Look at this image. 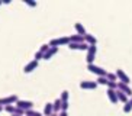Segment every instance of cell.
Returning <instances> with one entry per match:
<instances>
[{"instance_id":"e575fe53","label":"cell","mask_w":132,"mask_h":116,"mask_svg":"<svg viewBox=\"0 0 132 116\" xmlns=\"http://www.w3.org/2000/svg\"><path fill=\"white\" fill-rule=\"evenodd\" d=\"M129 102H131V103H132V97H131V99H129Z\"/></svg>"},{"instance_id":"4fadbf2b","label":"cell","mask_w":132,"mask_h":116,"mask_svg":"<svg viewBox=\"0 0 132 116\" xmlns=\"http://www.w3.org/2000/svg\"><path fill=\"white\" fill-rule=\"evenodd\" d=\"M58 49H60V48H57V46H51L50 49H48V52L44 54V60H47V61H48V60H51V58L58 52Z\"/></svg>"},{"instance_id":"9c48e42d","label":"cell","mask_w":132,"mask_h":116,"mask_svg":"<svg viewBox=\"0 0 132 116\" xmlns=\"http://www.w3.org/2000/svg\"><path fill=\"white\" fill-rule=\"evenodd\" d=\"M38 64H39V61H36V60H32V61H29L26 64V65L23 67V73L25 74H29V73H32L34 70H36V67H38Z\"/></svg>"},{"instance_id":"4316f807","label":"cell","mask_w":132,"mask_h":116,"mask_svg":"<svg viewBox=\"0 0 132 116\" xmlns=\"http://www.w3.org/2000/svg\"><path fill=\"white\" fill-rule=\"evenodd\" d=\"M34 60H36V61H39V60H44V54L41 52V51H36L35 55H34Z\"/></svg>"},{"instance_id":"f1b7e54d","label":"cell","mask_w":132,"mask_h":116,"mask_svg":"<svg viewBox=\"0 0 132 116\" xmlns=\"http://www.w3.org/2000/svg\"><path fill=\"white\" fill-rule=\"evenodd\" d=\"M58 116H68V113H67V112H60Z\"/></svg>"},{"instance_id":"ba28073f","label":"cell","mask_w":132,"mask_h":116,"mask_svg":"<svg viewBox=\"0 0 132 116\" xmlns=\"http://www.w3.org/2000/svg\"><path fill=\"white\" fill-rule=\"evenodd\" d=\"M68 48L73 51H86L87 52V49H89V45L86 42L83 44H74V42H70V45H68Z\"/></svg>"},{"instance_id":"3957f363","label":"cell","mask_w":132,"mask_h":116,"mask_svg":"<svg viewBox=\"0 0 132 116\" xmlns=\"http://www.w3.org/2000/svg\"><path fill=\"white\" fill-rule=\"evenodd\" d=\"M19 100V97L16 94H10L6 97H0V106H10V104H16V102Z\"/></svg>"},{"instance_id":"d4e9b609","label":"cell","mask_w":132,"mask_h":116,"mask_svg":"<svg viewBox=\"0 0 132 116\" xmlns=\"http://www.w3.org/2000/svg\"><path fill=\"white\" fill-rule=\"evenodd\" d=\"M51 46L50 44H44V45H41V48H39V51L42 52V54H45V52H48V49H50Z\"/></svg>"},{"instance_id":"8992f818","label":"cell","mask_w":132,"mask_h":116,"mask_svg":"<svg viewBox=\"0 0 132 116\" xmlns=\"http://www.w3.org/2000/svg\"><path fill=\"white\" fill-rule=\"evenodd\" d=\"M116 76H118V80H119L120 83H125V84H129V83H131V78H129V76L125 73L123 70L118 68V70H116Z\"/></svg>"},{"instance_id":"836d02e7","label":"cell","mask_w":132,"mask_h":116,"mask_svg":"<svg viewBox=\"0 0 132 116\" xmlns=\"http://www.w3.org/2000/svg\"><path fill=\"white\" fill-rule=\"evenodd\" d=\"M10 116H20V115H10Z\"/></svg>"},{"instance_id":"ffe728a7","label":"cell","mask_w":132,"mask_h":116,"mask_svg":"<svg viewBox=\"0 0 132 116\" xmlns=\"http://www.w3.org/2000/svg\"><path fill=\"white\" fill-rule=\"evenodd\" d=\"M96 83H97V86H99V84H102V86H108L109 80H108V77H106V76H103V77H97Z\"/></svg>"},{"instance_id":"484cf974","label":"cell","mask_w":132,"mask_h":116,"mask_svg":"<svg viewBox=\"0 0 132 116\" xmlns=\"http://www.w3.org/2000/svg\"><path fill=\"white\" fill-rule=\"evenodd\" d=\"M23 2H25V4L29 6V7H36V6H38V3L34 2V0H23Z\"/></svg>"},{"instance_id":"cb8c5ba5","label":"cell","mask_w":132,"mask_h":116,"mask_svg":"<svg viewBox=\"0 0 132 116\" xmlns=\"http://www.w3.org/2000/svg\"><path fill=\"white\" fill-rule=\"evenodd\" d=\"M123 112H125V113L132 112V103H131V102H126V103L123 104Z\"/></svg>"},{"instance_id":"277c9868","label":"cell","mask_w":132,"mask_h":116,"mask_svg":"<svg viewBox=\"0 0 132 116\" xmlns=\"http://www.w3.org/2000/svg\"><path fill=\"white\" fill-rule=\"evenodd\" d=\"M96 52H97V46L96 45H89L87 49V55H86V61L87 64H94V58H96Z\"/></svg>"},{"instance_id":"7402d4cb","label":"cell","mask_w":132,"mask_h":116,"mask_svg":"<svg viewBox=\"0 0 132 116\" xmlns=\"http://www.w3.org/2000/svg\"><path fill=\"white\" fill-rule=\"evenodd\" d=\"M25 116H44V113H39L36 110H34V109H31V110H26L25 112Z\"/></svg>"},{"instance_id":"7a4b0ae2","label":"cell","mask_w":132,"mask_h":116,"mask_svg":"<svg viewBox=\"0 0 132 116\" xmlns=\"http://www.w3.org/2000/svg\"><path fill=\"white\" fill-rule=\"evenodd\" d=\"M87 70H89L90 73L96 74L97 77H103V76H108V71L105 68H102V67L96 65V64H87Z\"/></svg>"},{"instance_id":"30bf717a","label":"cell","mask_w":132,"mask_h":116,"mask_svg":"<svg viewBox=\"0 0 132 116\" xmlns=\"http://www.w3.org/2000/svg\"><path fill=\"white\" fill-rule=\"evenodd\" d=\"M118 90H120L122 93H125L126 96H131L132 97V89L129 87V84H125V83H120V81H118Z\"/></svg>"},{"instance_id":"f546056e","label":"cell","mask_w":132,"mask_h":116,"mask_svg":"<svg viewBox=\"0 0 132 116\" xmlns=\"http://www.w3.org/2000/svg\"><path fill=\"white\" fill-rule=\"evenodd\" d=\"M3 4H10V0H3Z\"/></svg>"},{"instance_id":"2e32d148","label":"cell","mask_w":132,"mask_h":116,"mask_svg":"<svg viewBox=\"0 0 132 116\" xmlns=\"http://www.w3.org/2000/svg\"><path fill=\"white\" fill-rule=\"evenodd\" d=\"M70 42H74V44H83L84 42V36H81V35H71L70 36Z\"/></svg>"},{"instance_id":"4dcf8cb0","label":"cell","mask_w":132,"mask_h":116,"mask_svg":"<svg viewBox=\"0 0 132 116\" xmlns=\"http://www.w3.org/2000/svg\"><path fill=\"white\" fill-rule=\"evenodd\" d=\"M51 116H58V113H52V115H51Z\"/></svg>"},{"instance_id":"9a60e30c","label":"cell","mask_w":132,"mask_h":116,"mask_svg":"<svg viewBox=\"0 0 132 116\" xmlns=\"http://www.w3.org/2000/svg\"><path fill=\"white\" fill-rule=\"evenodd\" d=\"M52 113H54L52 103H45V106H44V116H51Z\"/></svg>"},{"instance_id":"7c38bea8","label":"cell","mask_w":132,"mask_h":116,"mask_svg":"<svg viewBox=\"0 0 132 116\" xmlns=\"http://www.w3.org/2000/svg\"><path fill=\"white\" fill-rule=\"evenodd\" d=\"M106 94H108V99H109V102L110 103H118V96H116V90H110V89H108V92H106Z\"/></svg>"},{"instance_id":"d6986e66","label":"cell","mask_w":132,"mask_h":116,"mask_svg":"<svg viewBox=\"0 0 132 116\" xmlns=\"http://www.w3.org/2000/svg\"><path fill=\"white\" fill-rule=\"evenodd\" d=\"M4 110H6L7 113H10V115H16L18 107H16L15 104H10V106H4Z\"/></svg>"},{"instance_id":"5bb4252c","label":"cell","mask_w":132,"mask_h":116,"mask_svg":"<svg viewBox=\"0 0 132 116\" xmlns=\"http://www.w3.org/2000/svg\"><path fill=\"white\" fill-rule=\"evenodd\" d=\"M84 42L87 44V45H97V38L92 34H87L84 36Z\"/></svg>"},{"instance_id":"603a6c76","label":"cell","mask_w":132,"mask_h":116,"mask_svg":"<svg viewBox=\"0 0 132 116\" xmlns=\"http://www.w3.org/2000/svg\"><path fill=\"white\" fill-rule=\"evenodd\" d=\"M108 80L109 81H113V83H118V76H116V73H108Z\"/></svg>"},{"instance_id":"5b68a950","label":"cell","mask_w":132,"mask_h":116,"mask_svg":"<svg viewBox=\"0 0 132 116\" xmlns=\"http://www.w3.org/2000/svg\"><path fill=\"white\" fill-rule=\"evenodd\" d=\"M15 106L26 112V110H31V109L34 107V102H31V100H22V99H19V100L16 102Z\"/></svg>"},{"instance_id":"6da1fadb","label":"cell","mask_w":132,"mask_h":116,"mask_svg":"<svg viewBox=\"0 0 132 116\" xmlns=\"http://www.w3.org/2000/svg\"><path fill=\"white\" fill-rule=\"evenodd\" d=\"M61 45H70V36H60L50 41V46H57L60 48Z\"/></svg>"},{"instance_id":"83f0119b","label":"cell","mask_w":132,"mask_h":116,"mask_svg":"<svg viewBox=\"0 0 132 116\" xmlns=\"http://www.w3.org/2000/svg\"><path fill=\"white\" fill-rule=\"evenodd\" d=\"M68 110V102H62V106H61V112H67Z\"/></svg>"},{"instance_id":"1f68e13d","label":"cell","mask_w":132,"mask_h":116,"mask_svg":"<svg viewBox=\"0 0 132 116\" xmlns=\"http://www.w3.org/2000/svg\"><path fill=\"white\" fill-rule=\"evenodd\" d=\"M3 109H4V107H3V106H0V112H2V110H3Z\"/></svg>"},{"instance_id":"d6a6232c","label":"cell","mask_w":132,"mask_h":116,"mask_svg":"<svg viewBox=\"0 0 132 116\" xmlns=\"http://www.w3.org/2000/svg\"><path fill=\"white\" fill-rule=\"evenodd\" d=\"M2 4H3V0H0V6H2Z\"/></svg>"},{"instance_id":"44dd1931","label":"cell","mask_w":132,"mask_h":116,"mask_svg":"<svg viewBox=\"0 0 132 116\" xmlns=\"http://www.w3.org/2000/svg\"><path fill=\"white\" fill-rule=\"evenodd\" d=\"M68 97H70V93H68V90H62V92H61V96H60L61 102H68Z\"/></svg>"},{"instance_id":"e0dca14e","label":"cell","mask_w":132,"mask_h":116,"mask_svg":"<svg viewBox=\"0 0 132 116\" xmlns=\"http://www.w3.org/2000/svg\"><path fill=\"white\" fill-rule=\"evenodd\" d=\"M61 106H62V102H61V99H55L54 100V103H52V107H54V113H60L61 112Z\"/></svg>"},{"instance_id":"8fae6325","label":"cell","mask_w":132,"mask_h":116,"mask_svg":"<svg viewBox=\"0 0 132 116\" xmlns=\"http://www.w3.org/2000/svg\"><path fill=\"white\" fill-rule=\"evenodd\" d=\"M74 29H76L77 35H81V36H86V35H87V31H86L84 25H83V23H80V22L74 23Z\"/></svg>"},{"instance_id":"ac0fdd59","label":"cell","mask_w":132,"mask_h":116,"mask_svg":"<svg viewBox=\"0 0 132 116\" xmlns=\"http://www.w3.org/2000/svg\"><path fill=\"white\" fill-rule=\"evenodd\" d=\"M116 96H118V100L119 102H122V103H126V102H129V97L125 94V93H122L120 90H116Z\"/></svg>"},{"instance_id":"52a82bcc","label":"cell","mask_w":132,"mask_h":116,"mask_svg":"<svg viewBox=\"0 0 132 116\" xmlns=\"http://www.w3.org/2000/svg\"><path fill=\"white\" fill-rule=\"evenodd\" d=\"M96 87H97L96 81H89V80L80 81V89H83V90H94Z\"/></svg>"}]
</instances>
